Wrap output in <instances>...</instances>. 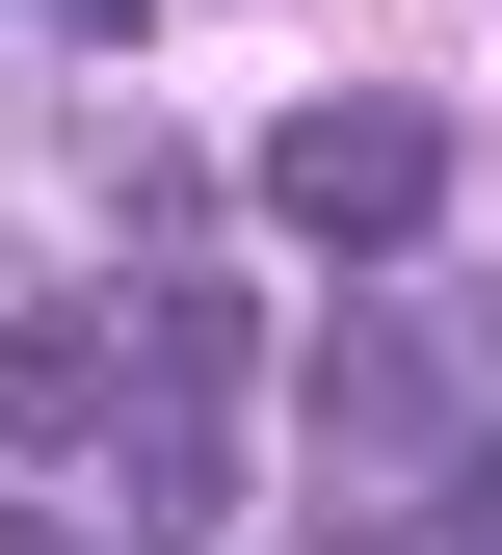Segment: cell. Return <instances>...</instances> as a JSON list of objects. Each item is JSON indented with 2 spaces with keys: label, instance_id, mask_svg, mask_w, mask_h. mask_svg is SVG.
I'll return each mask as SVG.
<instances>
[{
  "label": "cell",
  "instance_id": "3957f363",
  "mask_svg": "<svg viewBox=\"0 0 502 555\" xmlns=\"http://www.w3.org/2000/svg\"><path fill=\"white\" fill-rule=\"evenodd\" d=\"M318 424H344V450H423V424H450V344H423V318L371 292V318L318 344Z\"/></svg>",
  "mask_w": 502,
  "mask_h": 555
},
{
  "label": "cell",
  "instance_id": "277c9868",
  "mask_svg": "<svg viewBox=\"0 0 502 555\" xmlns=\"http://www.w3.org/2000/svg\"><path fill=\"white\" fill-rule=\"evenodd\" d=\"M53 27H132V0H53Z\"/></svg>",
  "mask_w": 502,
  "mask_h": 555
},
{
  "label": "cell",
  "instance_id": "7a4b0ae2",
  "mask_svg": "<svg viewBox=\"0 0 502 555\" xmlns=\"http://www.w3.org/2000/svg\"><path fill=\"white\" fill-rule=\"evenodd\" d=\"M106 424H132V344H106V292H0V450L53 476V450H106Z\"/></svg>",
  "mask_w": 502,
  "mask_h": 555
},
{
  "label": "cell",
  "instance_id": "5b68a950",
  "mask_svg": "<svg viewBox=\"0 0 502 555\" xmlns=\"http://www.w3.org/2000/svg\"><path fill=\"white\" fill-rule=\"evenodd\" d=\"M0 555H53V529H0Z\"/></svg>",
  "mask_w": 502,
  "mask_h": 555
},
{
  "label": "cell",
  "instance_id": "6da1fadb",
  "mask_svg": "<svg viewBox=\"0 0 502 555\" xmlns=\"http://www.w3.org/2000/svg\"><path fill=\"white\" fill-rule=\"evenodd\" d=\"M450 159H476V132L423 106V80H318L292 132H265V212H292V238H344V264H397L423 212H450Z\"/></svg>",
  "mask_w": 502,
  "mask_h": 555
}]
</instances>
